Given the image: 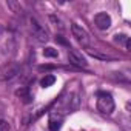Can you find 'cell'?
Wrapping results in <instances>:
<instances>
[{
	"mask_svg": "<svg viewBox=\"0 0 131 131\" xmlns=\"http://www.w3.org/2000/svg\"><path fill=\"white\" fill-rule=\"evenodd\" d=\"M94 23L99 29H108L111 26V17L106 13H97L94 16Z\"/></svg>",
	"mask_w": 131,
	"mask_h": 131,
	"instance_id": "52a82bcc",
	"label": "cell"
},
{
	"mask_svg": "<svg viewBox=\"0 0 131 131\" xmlns=\"http://www.w3.org/2000/svg\"><path fill=\"white\" fill-rule=\"evenodd\" d=\"M71 32H73V37H76V40L82 45V46H88L90 45V34L82 28V26H79L77 23H73L71 25Z\"/></svg>",
	"mask_w": 131,
	"mask_h": 131,
	"instance_id": "277c9868",
	"label": "cell"
},
{
	"mask_svg": "<svg viewBox=\"0 0 131 131\" xmlns=\"http://www.w3.org/2000/svg\"><path fill=\"white\" fill-rule=\"evenodd\" d=\"M85 51H86L90 56H93V57H96V59H100V60H110V59H111L108 54H102V52H99L97 49H93V48H90V46H86Z\"/></svg>",
	"mask_w": 131,
	"mask_h": 131,
	"instance_id": "30bf717a",
	"label": "cell"
},
{
	"mask_svg": "<svg viewBox=\"0 0 131 131\" xmlns=\"http://www.w3.org/2000/svg\"><path fill=\"white\" fill-rule=\"evenodd\" d=\"M8 8H11V11L16 13V14H22V13H23V8H22V5H20L19 2H13V0H8Z\"/></svg>",
	"mask_w": 131,
	"mask_h": 131,
	"instance_id": "7c38bea8",
	"label": "cell"
},
{
	"mask_svg": "<svg viewBox=\"0 0 131 131\" xmlns=\"http://www.w3.org/2000/svg\"><path fill=\"white\" fill-rule=\"evenodd\" d=\"M56 40H57L59 43H62V45H68V42H67V40H65V39H63L62 36H57V37H56Z\"/></svg>",
	"mask_w": 131,
	"mask_h": 131,
	"instance_id": "9a60e30c",
	"label": "cell"
},
{
	"mask_svg": "<svg viewBox=\"0 0 131 131\" xmlns=\"http://www.w3.org/2000/svg\"><path fill=\"white\" fill-rule=\"evenodd\" d=\"M43 56H45V57H57L59 52H57V49H54V48H45V49H43Z\"/></svg>",
	"mask_w": 131,
	"mask_h": 131,
	"instance_id": "4fadbf2b",
	"label": "cell"
},
{
	"mask_svg": "<svg viewBox=\"0 0 131 131\" xmlns=\"http://www.w3.org/2000/svg\"><path fill=\"white\" fill-rule=\"evenodd\" d=\"M114 42L117 45H122L126 51L129 49V37L126 34H117V36H114Z\"/></svg>",
	"mask_w": 131,
	"mask_h": 131,
	"instance_id": "ba28073f",
	"label": "cell"
},
{
	"mask_svg": "<svg viewBox=\"0 0 131 131\" xmlns=\"http://www.w3.org/2000/svg\"><path fill=\"white\" fill-rule=\"evenodd\" d=\"M16 94L25 102V103H28V102H31V94H29V88L28 86H22L20 90H17L16 91Z\"/></svg>",
	"mask_w": 131,
	"mask_h": 131,
	"instance_id": "9c48e42d",
	"label": "cell"
},
{
	"mask_svg": "<svg viewBox=\"0 0 131 131\" xmlns=\"http://www.w3.org/2000/svg\"><path fill=\"white\" fill-rule=\"evenodd\" d=\"M97 110L102 114H111L114 111V99L110 93L100 91L97 94Z\"/></svg>",
	"mask_w": 131,
	"mask_h": 131,
	"instance_id": "6da1fadb",
	"label": "cell"
},
{
	"mask_svg": "<svg viewBox=\"0 0 131 131\" xmlns=\"http://www.w3.org/2000/svg\"><path fill=\"white\" fill-rule=\"evenodd\" d=\"M22 73V67L19 63H6L5 67L2 68V71H0V80L3 82H13L14 79H17Z\"/></svg>",
	"mask_w": 131,
	"mask_h": 131,
	"instance_id": "7a4b0ae2",
	"label": "cell"
},
{
	"mask_svg": "<svg viewBox=\"0 0 131 131\" xmlns=\"http://www.w3.org/2000/svg\"><path fill=\"white\" fill-rule=\"evenodd\" d=\"M54 82H56V76H52V74H45V77L40 80V85H42L43 88H48V86L54 85Z\"/></svg>",
	"mask_w": 131,
	"mask_h": 131,
	"instance_id": "8fae6325",
	"label": "cell"
},
{
	"mask_svg": "<svg viewBox=\"0 0 131 131\" xmlns=\"http://www.w3.org/2000/svg\"><path fill=\"white\" fill-rule=\"evenodd\" d=\"M29 22H31V31H32V36L36 37V40H37L39 43H46V42L49 40V34H48V31L45 29V26H42L34 17H32Z\"/></svg>",
	"mask_w": 131,
	"mask_h": 131,
	"instance_id": "3957f363",
	"label": "cell"
},
{
	"mask_svg": "<svg viewBox=\"0 0 131 131\" xmlns=\"http://www.w3.org/2000/svg\"><path fill=\"white\" fill-rule=\"evenodd\" d=\"M68 60H70V63H73L77 68H86L88 67V62L85 60L82 52H79L77 49H70L68 51Z\"/></svg>",
	"mask_w": 131,
	"mask_h": 131,
	"instance_id": "5b68a950",
	"label": "cell"
},
{
	"mask_svg": "<svg viewBox=\"0 0 131 131\" xmlns=\"http://www.w3.org/2000/svg\"><path fill=\"white\" fill-rule=\"evenodd\" d=\"M62 120H63V113L60 110H52L49 113V129L51 131H59L60 126H62Z\"/></svg>",
	"mask_w": 131,
	"mask_h": 131,
	"instance_id": "8992f818",
	"label": "cell"
},
{
	"mask_svg": "<svg viewBox=\"0 0 131 131\" xmlns=\"http://www.w3.org/2000/svg\"><path fill=\"white\" fill-rule=\"evenodd\" d=\"M9 123L6 120H0V131H9Z\"/></svg>",
	"mask_w": 131,
	"mask_h": 131,
	"instance_id": "5bb4252c",
	"label": "cell"
}]
</instances>
